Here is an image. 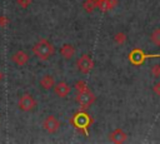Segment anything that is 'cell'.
<instances>
[{"label": "cell", "mask_w": 160, "mask_h": 144, "mask_svg": "<svg viewBox=\"0 0 160 144\" xmlns=\"http://www.w3.org/2000/svg\"><path fill=\"white\" fill-rule=\"evenodd\" d=\"M54 93L56 96L59 98H66L69 95V93L71 91V88L70 85L66 83V81H59V83H55L54 85Z\"/></svg>", "instance_id": "8"}, {"label": "cell", "mask_w": 160, "mask_h": 144, "mask_svg": "<svg viewBox=\"0 0 160 144\" xmlns=\"http://www.w3.org/2000/svg\"><path fill=\"white\" fill-rule=\"evenodd\" d=\"M76 68L79 71H81L82 74H89L92 68H94V60L89 54H84L81 55L78 60H76Z\"/></svg>", "instance_id": "5"}, {"label": "cell", "mask_w": 160, "mask_h": 144, "mask_svg": "<svg viewBox=\"0 0 160 144\" xmlns=\"http://www.w3.org/2000/svg\"><path fill=\"white\" fill-rule=\"evenodd\" d=\"M70 121L76 126V128H79V129H81V130H84V133H85V135L88 136V126L91 124V118L86 114V113H82V111H80V113H78V114H75V116L74 118H71L70 119Z\"/></svg>", "instance_id": "4"}, {"label": "cell", "mask_w": 160, "mask_h": 144, "mask_svg": "<svg viewBox=\"0 0 160 144\" xmlns=\"http://www.w3.org/2000/svg\"><path fill=\"white\" fill-rule=\"evenodd\" d=\"M128 58L132 65H141L146 59H160V54H148L141 49H132Z\"/></svg>", "instance_id": "2"}, {"label": "cell", "mask_w": 160, "mask_h": 144, "mask_svg": "<svg viewBox=\"0 0 160 144\" xmlns=\"http://www.w3.org/2000/svg\"><path fill=\"white\" fill-rule=\"evenodd\" d=\"M39 85H40L44 90H50V89H52V88H54V85H55V79H54V76H52V75L45 74V75L40 79Z\"/></svg>", "instance_id": "12"}, {"label": "cell", "mask_w": 160, "mask_h": 144, "mask_svg": "<svg viewBox=\"0 0 160 144\" xmlns=\"http://www.w3.org/2000/svg\"><path fill=\"white\" fill-rule=\"evenodd\" d=\"M0 119H1V115H0Z\"/></svg>", "instance_id": "23"}, {"label": "cell", "mask_w": 160, "mask_h": 144, "mask_svg": "<svg viewBox=\"0 0 160 144\" xmlns=\"http://www.w3.org/2000/svg\"><path fill=\"white\" fill-rule=\"evenodd\" d=\"M152 91H154L155 95L160 96V81L154 83V85H152Z\"/></svg>", "instance_id": "21"}, {"label": "cell", "mask_w": 160, "mask_h": 144, "mask_svg": "<svg viewBox=\"0 0 160 144\" xmlns=\"http://www.w3.org/2000/svg\"><path fill=\"white\" fill-rule=\"evenodd\" d=\"M60 125H61V123L55 115H48L42 121V128L49 134H55L60 129Z\"/></svg>", "instance_id": "7"}, {"label": "cell", "mask_w": 160, "mask_h": 144, "mask_svg": "<svg viewBox=\"0 0 160 144\" xmlns=\"http://www.w3.org/2000/svg\"><path fill=\"white\" fill-rule=\"evenodd\" d=\"M150 41L156 45V46H160V29H155L151 31L150 34Z\"/></svg>", "instance_id": "16"}, {"label": "cell", "mask_w": 160, "mask_h": 144, "mask_svg": "<svg viewBox=\"0 0 160 144\" xmlns=\"http://www.w3.org/2000/svg\"><path fill=\"white\" fill-rule=\"evenodd\" d=\"M60 55L66 59V60H70L74 55H75V48L74 45L71 44H64L61 48H60Z\"/></svg>", "instance_id": "13"}, {"label": "cell", "mask_w": 160, "mask_h": 144, "mask_svg": "<svg viewBox=\"0 0 160 144\" xmlns=\"http://www.w3.org/2000/svg\"><path fill=\"white\" fill-rule=\"evenodd\" d=\"M118 5V0H96V8L101 11H110L115 9Z\"/></svg>", "instance_id": "11"}, {"label": "cell", "mask_w": 160, "mask_h": 144, "mask_svg": "<svg viewBox=\"0 0 160 144\" xmlns=\"http://www.w3.org/2000/svg\"><path fill=\"white\" fill-rule=\"evenodd\" d=\"M29 54L26 53V51H24V50H18V51H15L12 55H11V60H12V63L15 64V65H18V66H24L28 61H29Z\"/></svg>", "instance_id": "10"}, {"label": "cell", "mask_w": 160, "mask_h": 144, "mask_svg": "<svg viewBox=\"0 0 160 144\" xmlns=\"http://www.w3.org/2000/svg\"><path fill=\"white\" fill-rule=\"evenodd\" d=\"M96 100V96L92 91H90L89 89L85 91H79L75 96V101L76 104L80 106V109H88L90 105H92Z\"/></svg>", "instance_id": "3"}, {"label": "cell", "mask_w": 160, "mask_h": 144, "mask_svg": "<svg viewBox=\"0 0 160 144\" xmlns=\"http://www.w3.org/2000/svg\"><path fill=\"white\" fill-rule=\"evenodd\" d=\"M126 40H128V36H126V34L124 31H118L114 35V43L116 45H120L121 46V45H124L126 43Z\"/></svg>", "instance_id": "14"}, {"label": "cell", "mask_w": 160, "mask_h": 144, "mask_svg": "<svg viewBox=\"0 0 160 144\" xmlns=\"http://www.w3.org/2000/svg\"><path fill=\"white\" fill-rule=\"evenodd\" d=\"M32 54L39 60H48L49 58H51L55 54V48L46 39H41V40H39L38 43L34 44V46H32Z\"/></svg>", "instance_id": "1"}, {"label": "cell", "mask_w": 160, "mask_h": 144, "mask_svg": "<svg viewBox=\"0 0 160 144\" xmlns=\"http://www.w3.org/2000/svg\"><path fill=\"white\" fill-rule=\"evenodd\" d=\"M16 4L20 6V8H22V9H26L30 4H31V0H16Z\"/></svg>", "instance_id": "20"}, {"label": "cell", "mask_w": 160, "mask_h": 144, "mask_svg": "<svg viewBox=\"0 0 160 144\" xmlns=\"http://www.w3.org/2000/svg\"><path fill=\"white\" fill-rule=\"evenodd\" d=\"M18 106L22 111H32L36 106V101L30 94H22L18 100Z\"/></svg>", "instance_id": "6"}, {"label": "cell", "mask_w": 160, "mask_h": 144, "mask_svg": "<svg viewBox=\"0 0 160 144\" xmlns=\"http://www.w3.org/2000/svg\"><path fill=\"white\" fill-rule=\"evenodd\" d=\"M74 88L76 89V91L79 93V91H85V90H88L89 88H88V85H86V83L84 81V80H79V81H76L75 83V85H74Z\"/></svg>", "instance_id": "17"}, {"label": "cell", "mask_w": 160, "mask_h": 144, "mask_svg": "<svg viewBox=\"0 0 160 144\" xmlns=\"http://www.w3.org/2000/svg\"><path fill=\"white\" fill-rule=\"evenodd\" d=\"M4 79V71L2 70H0V81Z\"/></svg>", "instance_id": "22"}, {"label": "cell", "mask_w": 160, "mask_h": 144, "mask_svg": "<svg viewBox=\"0 0 160 144\" xmlns=\"http://www.w3.org/2000/svg\"><path fill=\"white\" fill-rule=\"evenodd\" d=\"M10 20L6 15H0V28H6L9 25Z\"/></svg>", "instance_id": "19"}, {"label": "cell", "mask_w": 160, "mask_h": 144, "mask_svg": "<svg viewBox=\"0 0 160 144\" xmlns=\"http://www.w3.org/2000/svg\"><path fill=\"white\" fill-rule=\"evenodd\" d=\"M82 8L86 13H92L96 9V0H85Z\"/></svg>", "instance_id": "15"}, {"label": "cell", "mask_w": 160, "mask_h": 144, "mask_svg": "<svg viewBox=\"0 0 160 144\" xmlns=\"http://www.w3.org/2000/svg\"><path fill=\"white\" fill-rule=\"evenodd\" d=\"M150 73H151V76L160 78V64H154L150 69Z\"/></svg>", "instance_id": "18"}, {"label": "cell", "mask_w": 160, "mask_h": 144, "mask_svg": "<svg viewBox=\"0 0 160 144\" xmlns=\"http://www.w3.org/2000/svg\"><path fill=\"white\" fill-rule=\"evenodd\" d=\"M109 140L111 143H115V144H121V143H125L128 140V134L122 129L118 128L109 134Z\"/></svg>", "instance_id": "9"}]
</instances>
